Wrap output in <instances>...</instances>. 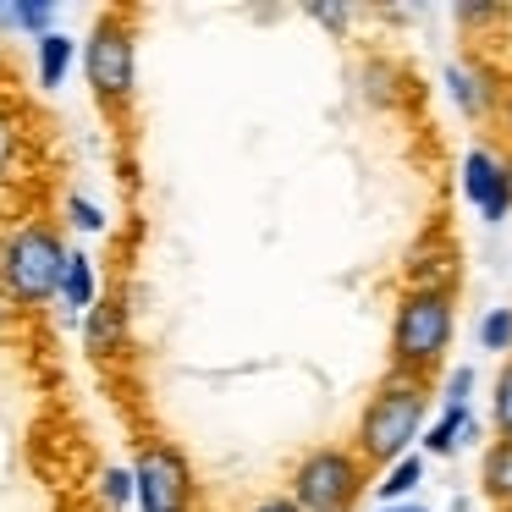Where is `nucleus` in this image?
<instances>
[{"instance_id":"nucleus-3","label":"nucleus","mask_w":512,"mask_h":512,"mask_svg":"<svg viewBox=\"0 0 512 512\" xmlns=\"http://www.w3.org/2000/svg\"><path fill=\"white\" fill-rule=\"evenodd\" d=\"M67 237L50 221H17L0 237V292L17 309H45L61 298V276H67Z\"/></svg>"},{"instance_id":"nucleus-28","label":"nucleus","mask_w":512,"mask_h":512,"mask_svg":"<svg viewBox=\"0 0 512 512\" xmlns=\"http://www.w3.org/2000/svg\"><path fill=\"white\" fill-rule=\"evenodd\" d=\"M501 160H507V188H512V149H507V155H501Z\"/></svg>"},{"instance_id":"nucleus-12","label":"nucleus","mask_w":512,"mask_h":512,"mask_svg":"<svg viewBox=\"0 0 512 512\" xmlns=\"http://www.w3.org/2000/svg\"><path fill=\"white\" fill-rule=\"evenodd\" d=\"M94 303H100V276H94V259L72 248L67 276H61V309H67V314H89Z\"/></svg>"},{"instance_id":"nucleus-24","label":"nucleus","mask_w":512,"mask_h":512,"mask_svg":"<svg viewBox=\"0 0 512 512\" xmlns=\"http://www.w3.org/2000/svg\"><path fill=\"white\" fill-rule=\"evenodd\" d=\"M468 391H474V369H452L446 375V386H441V402H468Z\"/></svg>"},{"instance_id":"nucleus-15","label":"nucleus","mask_w":512,"mask_h":512,"mask_svg":"<svg viewBox=\"0 0 512 512\" xmlns=\"http://www.w3.org/2000/svg\"><path fill=\"white\" fill-rule=\"evenodd\" d=\"M56 6L50 0H12L6 6V28H17V34H34V39H45V34H56Z\"/></svg>"},{"instance_id":"nucleus-6","label":"nucleus","mask_w":512,"mask_h":512,"mask_svg":"<svg viewBox=\"0 0 512 512\" xmlns=\"http://www.w3.org/2000/svg\"><path fill=\"white\" fill-rule=\"evenodd\" d=\"M138 507L144 512H188L193 507V463L177 441H149L133 463Z\"/></svg>"},{"instance_id":"nucleus-5","label":"nucleus","mask_w":512,"mask_h":512,"mask_svg":"<svg viewBox=\"0 0 512 512\" xmlns=\"http://www.w3.org/2000/svg\"><path fill=\"white\" fill-rule=\"evenodd\" d=\"M364 490H375V468L353 452L347 441H325L292 463L287 496L303 512H353L364 501Z\"/></svg>"},{"instance_id":"nucleus-17","label":"nucleus","mask_w":512,"mask_h":512,"mask_svg":"<svg viewBox=\"0 0 512 512\" xmlns=\"http://www.w3.org/2000/svg\"><path fill=\"white\" fill-rule=\"evenodd\" d=\"M17 171H23V127L0 105V182H17Z\"/></svg>"},{"instance_id":"nucleus-2","label":"nucleus","mask_w":512,"mask_h":512,"mask_svg":"<svg viewBox=\"0 0 512 512\" xmlns=\"http://www.w3.org/2000/svg\"><path fill=\"white\" fill-rule=\"evenodd\" d=\"M457 336V292L452 287H402L391 309V369L413 380H435Z\"/></svg>"},{"instance_id":"nucleus-1","label":"nucleus","mask_w":512,"mask_h":512,"mask_svg":"<svg viewBox=\"0 0 512 512\" xmlns=\"http://www.w3.org/2000/svg\"><path fill=\"white\" fill-rule=\"evenodd\" d=\"M430 397H435L430 380H413V375L386 369L380 386L369 391V402L358 408V424H353V441L347 446H353L375 474L391 468V463H402V457H413V441H419V430H424Z\"/></svg>"},{"instance_id":"nucleus-21","label":"nucleus","mask_w":512,"mask_h":512,"mask_svg":"<svg viewBox=\"0 0 512 512\" xmlns=\"http://www.w3.org/2000/svg\"><path fill=\"white\" fill-rule=\"evenodd\" d=\"M100 496H105V507H116V512H122L127 501H138L133 468H105V474H100Z\"/></svg>"},{"instance_id":"nucleus-13","label":"nucleus","mask_w":512,"mask_h":512,"mask_svg":"<svg viewBox=\"0 0 512 512\" xmlns=\"http://www.w3.org/2000/svg\"><path fill=\"white\" fill-rule=\"evenodd\" d=\"M72 61H78V45H72L67 34H45L34 39V67H39V89H61L72 72Z\"/></svg>"},{"instance_id":"nucleus-16","label":"nucleus","mask_w":512,"mask_h":512,"mask_svg":"<svg viewBox=\"0 0 512 512\" xmlns=\"http://www.w3.org/2000/svg\"><path fill=\"white\" fill-rule=\"evenodd\" d=\"M358 78H364V100L369 105H380V111H391V105H397V67H391V61L369 56Z\"/></svg>"},{"instance_id":"nucleus-26","label":"nucleus","mask_w":512,"mask_h":512,"mask_svg":"<svg viewBox=\"0 0 512 512\" xmlns=\"http://www.w3.org/2000/svg\"><path fill=\"white\" fill-rule=\"evenodd\" d=\"M496 127L507 133V144H512V78H507V100H501V116H496Z\"/></svg>"},{"instance_id":"nucleus-20","label":"nucleus","mask_w":512,"mask_h":512,"mask_svg":"<svg viewBox=\"0 0 512 512\" xmlns=\"http://www.w3.org/2000/svg\"><path fill=\"white\" fill-rule=\"evenodd\" d=\"M496 23H512V6H485V0H463L457 6V28L463 34H479V28H496Z\"/></svg>"},{"instance_id":"nucleus-27","label":"nucleus","mask_w":512,"mask_h":512,"mask_svg":"<svg viewBox=\"0 0 512 512\" xmlns=\"http://www.w3.org/2000/svg\"><path fill=\"white\" fill-rule=\"evenodd\" d=\"M380 512H430V507H413V501H402V507H380Z\"/></svg>"},{"instance_id":"nucleus-10","label":"nucleus","mask_w":512,"mask_h":512,"mask_svg":"<svg viewBox=\"0 0 512 512\" xmlns=\"http://www.w3.org/2000/svg\"><path fill=\"white\" fill-rule=\"evenodd\" d=\"M479 424L468 413V402H441V419L424 430V457H452L463 441H474Z\"/></svg>"},{"instance_id":"nucleus-7","label":"nucleus","mask_w":512,"mask_h":512,"mask_svg":"<svg viewBox=\"0 0 512 512\" xmlns=\"http://www.w3.org/2000/svg\"><path fill=\"white\" fill-rule=\"evenodd\" d=\"M446 89H452V105L468 116V122H496L501 100H507V78L490 67L485 56H457L446 61Z\"/></svg>"},{"instance_id":"nucleus-23","label":"nucleus","mask_w":512,"mask_h":512,"mask_svg":"<svg viewBox=\"0 0 512 512\" xmlns=\"http://www.w3.org/2000/svg\"><path fill=\"white\" fill-rule=\"evenodd\" d=\"M303 12H309L314 23H320V28H331V34H336V28H347V17H353V12H347V6H325V0H309Z\"/></svg>"},{"instance_id":"nucleus-25","label":"nucleus","mask_w":512,"mask_h":512,"mask_svg":"<svg viewBox=\"0 0 512 512\" xmlns=\"http://www.w3.org/2000/svg\"><path fill=\"white\" fill-rule=\"evenodd\" d=\"M248 512H303V507H298V501L287 496V490H281V496H265V501H254V507H248Z\"/></svg>"},{"instance_id":"nucleus-11","label":"nucleus","mask_w":512,"mask_h":512,"mask_svg":"<svg viewBox=\"0 0 512 512\" xmlns=\"http://www.w3.org/2000/svg\"><path fill=\"white\" fill-rule=\"evenodd\" d=\"M479 496L496 512H512V441H490L479 452Z\"/></svg>"},{"instance_id":"nucleus-4","label":"nucleus","mask_w":512,"mask_h":512,"mask_svg":"<svg viewBox=\"0 0 512 512\" xmlns=\"http://www.w3.org/2000/svg\"><path fill=\"white\" fill-rule=\"evenodd\" d=\"M83 72H89L94 105L111 122H127L138 100V12L133 6H111L94 17L89 45H83Z\"/></svg>"},{"instance_id":"nucleus-8","label":"nucleus","mask_w":512,"mask_h":512,"mask_svg":"<svg viewBox=\"0 0 512 512\" xmlns=\"http://www.w3.org/2000/svg\"><path fill=\"white\" fill-rule=\"evenodd\" d=\"M457 188H463V199L479 210V221L501 226L512 215V188H507V160L496 155V149H468L463 155V171H457Z\"/></svg>"},{"instance_id":"nucleus-9","label":"nucleus","mask_w":512,"mask_h":512,"mask_svg":"<svg viewBox=\"0 0 512 512\" xmlns=\"http://www.w3.org/2000/svg\"><path fill=\"white\" fill-rule=\"evenodd\" d=\"M127 325H133V309L127 298H100L89 314H83V353L89 358H116L127 347Z\"/></svg>"},{"instance_id":"nucleus-19","label":"nucleus","mask_w":512,"mask_h":512,"mask_svg":"<svg viewBox=\"0 0 512 512\" xmlns=\"http://www.w3.org/2000/svg\"><path fill=\"white\" fill-rule=\"evenodd\" d=\"M479 347L512 358V303L507 309H485V320H479Z\"/></svg>"},{"instance_id":"nucleus-22","label":"nucleus","mask_w":512,"mask_h":512,"mask_svg":"<svg viewBox=\"0 0 512 512\" xmlns=\"http://www.w3.org/2000/svg\"><path fill=\"white\" fill-rule=\"evenodd\" d=\"M67 221L78 226V232H89V237L105 232V210L89 199V193H67Z\"/></svg>"},{"instance_id":"nucleus-18","label":"nucleus","mask_w":512,"mask_h":512,"mask_svg":"<svg viewBox=\"0 0 512 512\" xmlns=\"http://www.w3.org/2000/svg\"><path fill=\"white\" fill-rule=\"evenodd\" d=\"M490 424H496V441H512V358L496 369V386H490Z\"/></svg>"},{"instance_id":"nucleus-14","label":"nucleus","mask_w":512,"mask_h":512,"mask_svg":"<svg viewBox=\"0 0 512 512\" xmlns=\"http://www.w3.org/2000/svg\"><path fill=\"white\" fill-rule=\"evenodd\" d=\"M419 485H424V457H419V452L375 474V496H380V507H402V501H408Z\"/></svg>"}]
</instances>
